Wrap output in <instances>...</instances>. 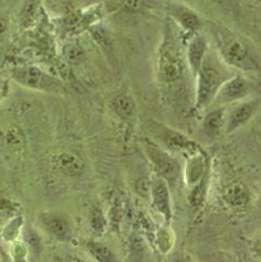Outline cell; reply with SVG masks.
I'll use <instances>...</instances> for the list:
<instances>
[{"label":"cell","instance_id":"obj_1","mask_svg":"<svg viewBox=\"0 0 261 262\" xmlns=\"http://www.w3.org/2000/svg\"><path fill=\"white\" fill-rule=\"evenodd\" d=\"M144 147L147 157L156 171V175L162 177L169 187L175 186L182 175L180 163L170 154L165 151L162 147L149 140L145 142Z\"/></svg>","mask_w":261,"mask_h":262},{"label":"cell","instance_id":"obj_2","mask_svg":"<svg viewBox=\"0 0 261 262\" xmlns=\"http://www.w3.org/2000/svg\"><path fill=\"white\" fill-rule=\"evenodd\" d=\"M11 76L18 84L32 90L51 93H61L64 91V86L60 81L36 67L16 68L13 70Z\"/></svg>","mask_w":261,"mask_h":262},{"label":"cell","instance_id":"obj_3","mask_svg":"<svg viewBox=\"0 0 261 262\" xmlns=\"http://www.w3.org/2000/svg\"><path fill=\"white\" fill-rule=\"evenodd\" d=\"M198 74V90H197V108L204 110L206 106L212 104L219 89L223 84L220 72L203 61Z\"/></svg>","mask_w":261,"mask_h":262},{"label":"cell","instance_id":"obj_4","mask_svg":"<svg viewBox=\"0 0 261 262\" xmlns=\"http://www.w3.org/2000/svg\"><path fill=\"white\" fill-rule=\"evenodd\" d=\"M221 54L229 64L238 68H248L249 51L247 45L233 35L227 33H217L215 35Z\"/></svg>","mask_w":261,"mask_h":262},{"label":"cell","instance_id":"obj_5","mask_svg":"<svg viewBox=\"0 0 261 262\" xmlns=\"http://www.w3.org/2000/svg\"><path fill=\"white\" fill-rule=\"evenodd\" d=\"M38 223L55 240L67 242L73 235V226L70 219L60 212H41L38 215Z\"/></svg>","mask_w":261,"mask_h":262},{"label":"cell","instance_id":"obj_6","mask_svg":"<svg viewBox=\"0 0 261 262\" xmlns=\"http://www.w3.org/2000/svg\"><path fill=\"white\" fill-rule=\"evenodd\" d=\"M254 91L252 83L242 76H236L230 80L219 89V91L213 100V104L223 105L228 103L236 102L249 97Z\"/></svg>","mask_w":261,"mask_h":262},{"label":"cell","instance_id":"obj_7","mask_svg":"<svg viewBox=\"0 0 261 262\" xmlns=\"http://www.w3.org/2000/svg\"><path fill=\"white\" fill-rule=\"evenodd\" d=\"M168 184L162 177L156 175L149 183V192L151 203L155 210L163 215L168 224L173 219V208H171L170 190Z\"/></svg>","mask_w":261,"mask_h":262},{"label":"cell","instance_id":"obj_8","mask_svg":"<svg viewBox=\"0 0 261 262\" xmlns=\"http://www.w3.org/2000/svg\"><path fill=\"white\" fill-rule=\"evenodd\" d=\"M259 99L249 100L247 102H242L231 110L230 115L227 117L225 121V133L228 135L234 133L235 130L240 129L251 120L253 116L259 109Z\"/></svg>","mask_w":261,"mask_h":262},{"label":"cell","instance_id":"obj_9","mask_svg":"<svg viewBox=\"0 0 261 262\" xmlns=\"http://www.w3.org/2000/svg\"><path fill=\"white\" fill-rule=\"evenodd\" d=\"M52 165L56 171L68 177H76L84 171V162L74 152L62 151L54 155L52 158Z\"/></svg>","mask_w":261,"mask_h":262},{"label":"cell","instance_id":"obj_10","mask_svg":"<svg viewBox=\"0 0 261 262\" xmlns=\"http://www.w3.org/2000/svg\"><path fill=\"white\" fill-rule=\"evenodd\" d=\"M157 135L168 149L173 151H194L197 146L186 136L166 126L157 127Z\"/></svg>","mask_w":261,"mask_h":262},{"label":"cell","instance_id":"obj_11","mask_svg":"<svg viewBox=\"0 0 261 262\" xmlns=\"http://www.w3.org/2000/svg\"><path fill=\"white\" fill-rule=\"evenodd\" d=\"M223 200L230 207L242 208L248 205L250 201V194L245 185L234 183L224 190Z\"/></svg>","mask_w":261,"mask_h":262},{"label":"cell","instance_id":"obj_12","mask_svg":"<svg viewBox=\"0 0 261 262\" xmlns=\"http://www.w3.org/2000/svg\"><path fill=\"white\" fill-rule=\"evenodd\" d=\"M111 109L122 120H130L136 113V103L127 93L117 95L111 100Z\"/></svg>","mask_w":261,"mask_h":262},{"label":"cell","instance_id":"obj_13","mask_svg":"<svg viewBox=\"0 0 261 262\" xmlns=\"http://www.w3.org/2000/svg\"><path fill=\"white\" fill-rule=\"evenodd\" d=\"M225 109L217 108L207 113L203 120V130L209 137H216L225 127Z\"/></svg>","mask_w":261,"mask_h":262},{"label":"cell","instance_id":"obj_14","mask_svg":"<svg viewBox=\"0 0 261 262\" xmlns=\"http://www.w3.org/2000/svg\"><path fill=\"white\" fill-rule=\"evenodd\" d=\"M206 52V40L203 36L194 37L188 46L187 56L188 62L194 73H198L202 63L204 61V55Z\"/></svg>","mask_w":261,"mask_h":262},{"label":"cell","instance_id":"obj_15","mask_svg":"<svg viewBox=\"0 0 261 262\" xmlns=\"http://www.w3.org/2000/svg\"><path fill=\"white\" fill-rule=\"evenodd\" d=\"M182 65L179 59L169 54H164L161 59V76L166 83L179 80L182 75Z\"/></svg>","mask_w":261,"mask_h":262},{"label":"cell","instance_id":"obj_16","mask_svg":"<svg viewBox=\"0 0 261 262\" xmlns=\"http://www.w3.org/2000/svg\"><path fill=\"white\" fill-rule=\"evenodd\" d=\"M206 175V169H205V164L203 158L201 157V155H195L189 160L187 164V167L185 170V177H186V183L188 186L194 187L197 184H199L202 178Z\"/></svg>","mask_w":261,"mask_h":262},{"label":"cell","instance_id":"obj_17","mask_svg":"<svg viewBox=\"0 0 261 262\" xmlns=\"http://www.w3.org/2000/svg\"><path fill=\"white\" fill-rule=\"evenodd\" d=\"M85 249L89 254L97 262H119L115 252L108 246H105L104 243L100 241H88L85 243Z\"/></svg>","mask_w":261,"mask_h":262},{"label":"cell","instance_id":"obj_18","mask_svg":"<svg viewBox=\"0 0 261 262\" xmlns=\"http://www.w3.org/2000/svg\"><path fill=\"white\" fill-rule=\"evenodd\" d=\"M173 15L175 18L180 21L181 25L184 28L188 29V31H198L201 26L199 17L195 15L193 11L188 10L186 8L175 7Z\"/></svg>","mask_w":261,"mask_h":262},{"label":"cell","instance_id":"obj_19","mask_svg":"<svg viewBox=\"0 0 261 262\" xmlns=\"http://www.w3.org/2000/svg\"><path fill=\"white\" fill-rule=\"evenodd\" d=\"M64 55L67 61L71 64H80L85 57L84 51L82 50V47L75 44H71L65 47Z\"/></svg>","mask_w":261,"mask_h":262},{"label":"cell","instance_id":"obj_20","mask_svg":"<svg viewBox=\"0 0 261 262\" xmlns=\"http://www.w3.org/2000/svg\"><path fill=\"white\" fill-rule=\"evenodd\" d=\"M40 0H26L21 10V21L24 25H28L37 13Z\"/></svg>","mask_w":261,"mask_h":262},{"label":"cell","instance_id":"obj_21","mask_svg":"<svg viewBox=\"0 0 261 262\" xmlns=\"http://www.w3.org/2000/svg\"><path fill=\"white\" fill-rule=\"evenodd\" d=\"M5 140L9 146H20L24 142V135L17 126H10L5 133Z\"/></svg>","mask_w":261,"mask_h":262},{"label":"cell","instance_id":"obj_22","mask_svg":"<svg viewBox=\"0 0 261 262\" xmlns=\"http://www.w3.org/2000/svg\"><path fill=\"white\" fill-rule=\"evenodd\" d=\"M91 226L96 232H103L105 228V220L102 212L99 210V207H94L91 212Z\"/></svg>","mask_w":261,"mask_h":262},{"label":"cell","instance_id":"obj_23","mask_svg":"<svg viewBox=\"0 0 261 262\" xmlns=\"http://www.w3.org/2000/svg\"><path fill=\"white\" fill-rule=\"evenodd\" d=\"M27 248L24 243L16 242L11 248V260L14 262H27Z\"/></svg>","mask_w":261,"mask_h":262},{"label":"cell","instance_id":"obj_24","mask_svg":"<svg viewBox=\"0 0 261 262\" xmlns=\"http://www.w3.org/2000/svg\"><path fill=\"white\" fill-rule=\"evenodd\" d=\"M141 5L142 0H126L123 7L130 13H135V11H138L141 8Z\"/></svg>","mask_w":261,"mask_h":262},{"label":"cell","instance_id":"obj_25","mask_svg":"<svg viewBox=\"0 0 261 262\" xmlns=\"http://www.w3.org/2000/svg\"><path fill=\"white\" fill-rule=\"evenodd\" d=\"M8 32V24L7 20L0 18V40H3Z\"/></svg>","mask_w":261,"mask_h":262},{"label":"cell","instance_id":"obj_26","mask_svg":"<svg viewBox=\"0 0 261 262\" xmlns=\"http://www.w3.org/2000/svg\"><path fill=\"white\" fill-rule=\"evenodd\" d=\"M0 262H14L11 260L10 255L6 253L2 248H0Z\"/></svg>","mask_w":261,"mask_h":262},{"label":"cell","instance_id":"obj_27","mask_svg":"<svg viewBox=\"0 0 261 262\" xmlns=\"http://www.w3.org/2000/svg\"><path fill=\"white\" fill-rule=\"evenodd\" d=\"M166 262H187V261L183 257H181V255H175V257L168 259Z\"/></svg>","mask_w":261,"mask_h":262},{"label":"cell","instance_id":"obj_28","mask_svg":"<svg viewBox=\"0 0 261 262\" xmlns=\"http://www.w3.org/2000/svg\"><path fill=\"white\" fill-rule=\"evenodd\" d=\"M65 262H88V261L83 260L82 258H79V257H70Z\"/></svg>","mask_w":261,"mask_h":262},{"label":"cell","instance_id":"obj_29","mask_svg":"<svg viewBox=\"0 0 261 262\" xmlns=\"http://www.w3.org/2000/svg\"><path fill=\"white\" fill-rule=\"evenodd\" d=\"M3 91H4V83H3L2 79H0V99H2V97H3Z\"/></svg>","mask_w":261,"mask_h":262},{"label":"cell","instance_id":"obj_30","mask_svg":"<svg viewBox=\"0 0 261 262\" xmlns=\"http://www.w3.org/2000/svg\"><path fill=\"white\" fill-rule=\"evenodd\" d=\"M211 2H213V3H215V4H224V3H227V2H229V0H211Z\"/></svg>","mask_w":261,"mask_h":262}]
</instances>
